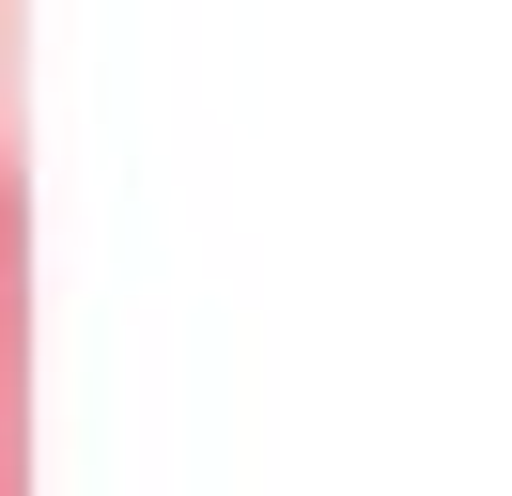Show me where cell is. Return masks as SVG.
Segmentation results:
<instances>
[{
    "label": "cell",
    "instance_id": "1",
    "mask_svg": "<svg viewBox=\"0 0 512 496\" xmlns=\"http://www.w3.org/2000/svg\"><path fill=\"white\" fill-rule=\"evenodd\" d=\"M0 496H32V202L0 171Z\"/></svg>",
    "mask_w": 512,
    "mask_h": 496
}]
</instances>
